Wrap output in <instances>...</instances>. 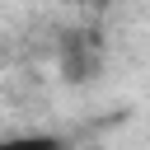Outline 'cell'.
Here are the masks:
<instances>
[{"label": "cell", "mask_w": 150, "mask_h": 150, "mask_svg": "<svg viewBox=\"0 0 150 150\" xmlns=\"http://www.w3.org/2000/svg\"><path fill=\"white\" fill-rule=\"evenodd\" d=\"M103 56L108 52H103V38L94 28H70L56 42V70L66 84H94L103 75Z\"/></svg>", "instance_id": "1"}]
</instances>
